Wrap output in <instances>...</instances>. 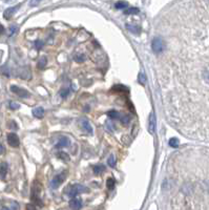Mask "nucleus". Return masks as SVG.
<instances>
[{
  "mask_svg": "<svg viewBox=\"0 0 209 210\" xmlns=\"http://www.w3.org/2000/svg\"><path fill=\"white\" fill-rule=\"evenodd\" d=\"M88 189L83 185H80V184H75V185H72L67 188L66 193L69 196H72V198H76L78 194L83 193V192H87Z\"/></svg>",
  "mask_w": 209,
  "mask_h": 210,
  "instance_id": "1",
  "label": "nucleus"
},
{
  "mask_svg": "<svg viewBox=\"0 0 209 210\" xmlns=\"http://www.w3.org/2000/svg\"><path fill=\"white\" fill-rule=\"evenodd\" d=\"M151 47L155 53L160 54L165 48V42L161 38H155L153 39V42H151Z\"/></svg>",
  "mask_w": 209,
  "mask_h": 210,
  "instance_id": "2",
  "label": "nucleus"
},
{
  "mask_svg": "<svg viewBox=\"0 0 209 210\" xmlns=\"http://www.w3.org/2000/svg\"><path fill=\"white\" fill-rule=\"evenodd\" d=\"M65 178H66L65 173H60V175H57L56 177H55L53 180L51 181V187L53 189L58 188L59 186L61 185V183H63V181L65 180Z\"/></svg>",
  "mask_w": 209,
  "mask_h": 210,
  "instance_id": "3",
  "label": "nucleus"
},
{
  "mask_svg": "<svg viewBox=\"0 0 209 210\" xmlns=\"http://www.w3.org/2000/svg\"><path fill=\"white\" fill-rule=\"evenodd\" d=\"M11 90L14 94H16L17 96H19V97L21 98H27L30 97V93L27 92V90L21 89V87H18L16 85H12L11 86Z\"/></svg>",
  "mask_w": 209,
  "mask_h": 210,
  "instance_id": "4",
  "label": "nucleus"
},
{
  "mask_svg": "<svg viewBox=\"0 0 209 210\" xmlns=\"http://www.w3.org/2000/svg\"><path fill=\"white\" fill-rule=\"evenodd\" d=\"M7 142H9V144L11 145L12 147H18L19 146V143H20L18 136L14 133H11V134H7Z\"/></svg>",
  "mask_w": 209,
  "mask_h": 210,
  "instance_id": "5",
  "label": "nucleus"
},
{
  "mask_svg": "<svg viewBox=\"0 0 209 210\" xmlns=\"http://www.w3.org/2000/svg\"><path fill=\"white\" fill-rule=\"evenodd\" d=\"M69 207L73 210H80L82 208V201L78 198H74L69 202Z\"/></svg>",
  "mask_w": 209,
  "mask_h": 210,
  "instance_id": "6",
  "label": "nucleus"
},
{
  "mask_svg": "<svg viewBox=\"0 0 209 210\" xmlns=\"http://www.w3.org/2000/svg\"><path fill=\"white\" fill-rule=\"evenodd\" d=\"M80 123H81V127L83 128V130L86 131V133L90 134H93V127H91L90 122L86 120V119H81Z\"/></svg>",
  "mask_w": 209,
  "mask_h": 210,
  "instance_id": "7",
  "label": "nucleus"
},
{
  "mask_svg": "<svg viewBox=\"0 0 209 210\" xmlns=\"http://www.w3.org/2000/svg\"><path fill=\"white\" fill-rule=\"evenodd\" d=\"M157 122H156V116L155 113H151L150 117H149V127H148V129H149V133L151 134H155L156 131V126H157Z\"/></svg>",
  "mask_w": 209,
  "mask_h": 210,
  "instance_id": "8",
  "label": "nucleus"
},
{
  "mask_svg": "<svg viewBox=\"0 0 209 210\" xmlns=\"http://www.w3.org/2000/svg\"><path fill=\"white\" fill-rule=\"evenodd\" d=\"M69 139L66 138V137H61V139H59L58 143L56 144L57 148H62V147H66L69 145Z\"/></svg>",
  "mask_w": 209,
  "mask_h": 210,
  "instance_id": "9",
  "label": "nucleus"
},
{
  "mask_svg": "<svg viewBox=\"0 0 209 210\" xmlns=\"http://www.w3.org/2000/svg\"><path fill=\"white\" fill-rule=\"evenodd\" d=\"M19 9V6H13V7H10V9H7L6 10V12H4V14H3V16L6 19H10L13 15L16 13L17 10Z\"/></svg>",
  "mask_w": 209,
  "mask_h": 210,
  "instance_id": "10",
  "label": "nucleus"
},
{
  "mask_svg": "<svg viewBox=\"0 0 209 210\" xmlns=\"http://www.w3.org/2000/svg\"><path fill=\"white\" fill-rule=\"evenodd\" d=\"M126 28L129 31V32L135 34V35H139L140 32H141V28L138 27V25H135V24H127Z\"/></svg>",
  "mask_w": 209,
  "mask_h": 210,
  "instance_id": "11",
  "label": "nucleus"
},
{
  "mask_svg": "<svg viewBox=\"0 0 209 210\" xmlns=\"http://www.w3.org/2000/svg\"><path fill=\"white\" fill-rule=\"evenodd\" d=\"M33 115L38 119H41L44 115V109L42 107H36L33 109Z\"/></svg>",
  "mask_w": 209,
  "mask_h": 210,
  "instance_id": "12",
  "label": "nucleus"
},
{
  "mask_svg": "<svg viewBox=\"0 0 209 210\" xmlns=\"http://www.w3.org/2000/svg\"><path fill=\"white\" fill-rule=\"evenodd\" d=\"M7 173V164L6 163H2L1 165H0V178L3 180V179H6V175Z\"/></svg>",
  "mask_w": 209,
  "mask_h": 210,
  "instance_id": "13",
  "label": "nucleus"
},
{
  "mask_svg": "<svg viewBox=\"0 0 209 210\" xmlns=\"http://www.w3.org/2000/svg\"><path fill=\"white\" fill-rule=\"evenodd\" d=\"M139 13V9L137 7H128L124 11L125 15H137Z\"/></svg>",
  "mask_w": 209,
  "mask_h": 210,
  "instance_id": "14",
  "label": "nucleus"
},
{
  "mask_svg": "<svg viewBox=\"0 0 209 210\" xmlns=\"http://www.w3.org/2000/svg\"><path fill=\"white\" fill-rule=\"evenodd\" d=\"M105 170V167H104L103 165H96L95 167H94V172H95V175H100Z\"/></svg>",
  "mask_w": 209,
  "mask_h": 210,
  "instance_id": "15",
  "label": "nucleus"
},
{
  "mask_svg": "<svg viewBox=\"0 0 209 210\" xmlns=\"http://www.w3.org/2000/svg\"><path fill=\"white\" fill-rule=\"evenodd\" d=\"M115 6H116V9H118V10H123L125 7L128 6V3L125 1H119V2H117Z\"/></svg>",
  "mask_w": 209,
  "mask_h": 210,
  "instance_id": "16",
  "label": "nucleus"
},
{
  "mask_svg": "<svg viewBox=\"0 0 209 210\" xmlns=\"http://www.w3.org/2000/svg\"><path fill=\"white\" fill-rule=\"evenodd\" d=\"M108 117H109L111 119H113V120H115V119H120V117H121V115H120L118 111L113 110V111H109V113H108Z\"/></svg>",
  "mask_w": 209,
  "mask_h": 210,
  "instance_id": "17",
  "label": "nucleus"
},
{
  "mask_svg": "<svg viewBox=\"0 0 209 210\" xmlns=\"http://www.w3.org/2000/svg\"><path fill=\"white\" fill-rule=\"evenodd\" d=\"M46 62H48V60H46L45 57H42V58H41L40 60H39V62H38V67L40 69L44 68V67H45V65H46Z\"/></svg>",
  "mask_w": 209,
  "mask_h": 210,
  "instance_id": "18",
  "label": "nucleus"
},
{
  "mask_svg": "<svg viewBox=\"0 0 209 210\" xmlns=\"http://www.w3.org/2000/svg\"><path fill=\"white\" fill-rule=\"evenodd\" d=\"M179 144H180V142L177 138H171L169 140V145H170L171 147H178Z\"/></svg>",
  "mask_w": 209,
  "mask_h": 210,
  "instance_id": "19",
  "label": "nucleus"
},
{
  "mask_svg": "<svg viewBox=\"0 0 209 210\" xmlns=\"http://www.w3.org/2000/svg\"><path fill=\"white\" fill-rule=\"evenodd\" d=\"M106 186H107V188L109 190H111V189H114L115 187V180L111 178H109L107 180V183H106Z\"/></svg>",
  "mask_w": 209,
  "mask_h": 210,
  "instance_id": "20",
  "label": "nucleus"
},
{
  "mask_svg": "<svg viewBox=\"0 0 209 210\" xmlns=\"http://www.w3.org/2000/svg\"><path fill=\"white\" fill-rule=\"evenodd\" d=\"M75 61L78 62V63H82V62L85 61V56L84 55H77V56H75Z\"/></svg>",
  "mask_w": 209,
  "mask_h": 210,
  "instance_id": "21",
  "label": "nucleus"
},
{
  "mask_svg": "<svg viewBox=\"0 0 209 210\" xmlns=\"http://www.w3.org/2000/svg\"><path fill=\"white\" fill-rule=\"evenodd\" d=\"M107 164L111 166V167H115V166H116V159H115L113 155H111V157L108 158Z\"/></svg>",
  "mask_w": 209,
  "mask_h": 210,
  "instance_id": "22",
  "label": "nucleus"
},
{
  "mask_svg": "<svg viewBox=\"0 0 209 210\" xmlns=\"http://www.w3.org/2000/svg\"><path fill=\"white\" fill-rule=\"evenodd\" d=\"M120 120H121V122L124 124V125H127L130 119H129V117H128V116L124 115V116H121V117H120Z\"/></svg>",
  "mask_w": 209,
  "mask_h": 210,
  "instance_id": "23",
  "label": "nucleus"
},
{
  "mask_svg": "<svg viewBox=\"0 0 209 210\" xmlns=\"http://www.w3.org/2000/svg\"><path fill=\"white\" fill-rule=\"evenodd\" d=\"M139 82L142 85H145V83H146V77L143 72H140L139 74Z\"/></svg>",
  "mask_w": 209,
  "mask_h": 210,
  "instance_id": "24",
  "label": "nucleus"
},
{
  "mask_svg": "<svg viewBox=\"0 0 209 210\" xmlns=\"http://www.w3.org/2000/svg\"><path fill=\"white\" fill-rule=\"evenodd\" d=\"M69 93H70V90L69 89H62L61 92H60V96H61L62 98H66L67 96L69 95Z\"/></svg>",
  "mask_w": 209,
  "mask_h": 210,
  "instance_id": "25",
  "label": "nucleus"
},
{
  "mask_svg": "<svg viewBox=\"0 0 209 210\" xmlns=\"http://www.w3.org/2000/svg\"><path fill=\"white\" fill-rule=\"evenodd\" d=\"M58 157L60 158V159H62V160H64V161H69V154H65V152H58Z\"/></svg>",
  "mask_w": 209,
  "mask_h": 210,
  "instance_id": "26",
  "label": "nucleus"
},
{
  "mask_svg": "<svg viewBox=\"0 0 209 210\" xmlns=\"http://www.w3.org/2000/svg\"><path fill=\"white\" fill-rule=\"evenodd\" d=\"M43 44H44V43H43L42 40H36L35 41V47L37 48V50H41Z\"/></svg>",
  "mask_w": 209,
  "mask_h": 210,
  "instance_id": "27",
  "label": "nucleus"
},
{
  "mask_svg": "<svg viewBox=\"0 0 209 210\" xmlns=\"http://www.w3.org/2000/svg\"><path fill=\"white\" fill-rule=\"evenodd\" d=\"M17 31H18V27H16V25H12V27H10V34H9V35L10 36H13L15 33L17 32Z\"/></svg>",
  "mask_w": 209,
  "mask_h": 210,
  "instance_id": "28",
  "label": "nucleus"
},
{
  "mask_svg": "<svg viewBox=\"0 0 209 210\" xmlns=\"http://www.w3.org/2000/svg\"><path fill=\"white\" fill-rule=\"evenodd\" d=\"M10 107H11L12 109H18V108L20 107V105L16 102H11L10 103Z\"/></svg>",
  "mask_w": 209,
  "mask_h": 210,
  "instance_id": "29",
  "label": "nucleus"
},
{
  "mask_svg": "<svg viewBox=\"0 0 209 210\" xmlns=\"http://www.w3.org/2000/svg\"><path fill=\"white\" fill-rule=\"evenodd\" d=\"M27 210H36V207L33 204H27Z\"/></svg>",
  "mask_w": 209,
  "mask_h": 210,
  "instance_id": "30",
  "label": "nucleus"
},
{
  "mask_svg": "<svg viewBox=\"0 0 209 210\" xmlns=\"http://www.w3.org/2000/svg\"><path fill=\"white\" fill-rule=\"evenodd\" d=\"M204 78H205L206 82H207L208 84H209V72H205V75H204Z\"/></svg>",
  "mask_w": 209,
  "mask_h": 210,
  "instance_id": "31",
  "label": "nucleus"
},
{
  "mask_svg": "<svg viewBox=\"0 0 209 210\" xmlns=\"http://www.w3.org/2000/svg\"><path fill=\"white\" fill-rule=\"evenodd\" d=\"M4 152V147L2 144H0V154H2Z\"/></svg>",
  "mask_w": 209,
  "mask_h": 210,
  "instance_id": "32",
  "label": "nucleus"
},
{
  "mask_svg": "<svg viewBox=\"0 0 209 210\" xmlns=\"http://www.w3.org/2000/svg\"><path fill=\"white\" fill-rule=\"evenodd\" d=\"M4 33V27L2 24H0V34H3Z\"/></svg>",
  "mask_w": 209,
  "mask_h": 210,
  "instance_id": "33",
  "label": "nucleus"
},
{
  "mask_svg": "<svg viewBox=\"0 0 209 210\" xmlns=\"http://www.w3.org/2000/svg\"><path fill=\"white\" fill-rule=\"evenodd\" d=\"M40 0H33V2H32V4H35V3H37V2H39Z\"/></svg>",
  "mask_w": 209,
  "mask_h": 210,
  "instance_id": "34",
  "label": "nucleus"
},
{
  "mask_svg": "<svg viewBox=\"0 0 209 210\" xmlns=\"http://www.w3.org/2000/svg\"><path fill=\"white\" fill-rule=\"evenodd\" d=\"M1 210H12V209H10V208H7V207H2Z\"/></svg>",
  "mask_w": 209,
  "mask_h": 210,
  "instance_id": "35",
  "label": "nucleus"
}]
</instances>
